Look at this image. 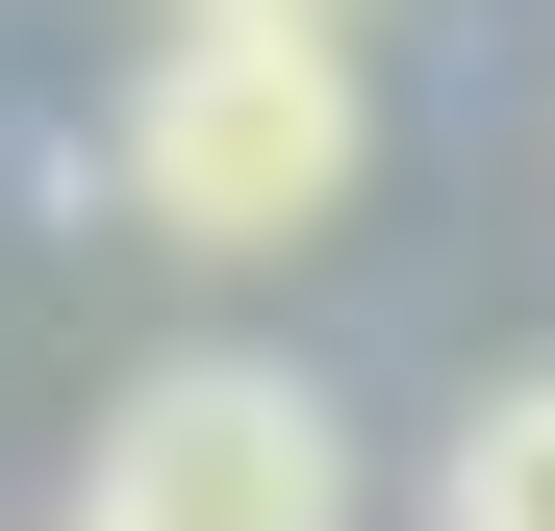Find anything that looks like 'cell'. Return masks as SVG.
<instances>
[{"mask_svg": "<svg viewBox=\"0 0 555 531\" xmlns=\"http://www.w3.org/2000/svg\"><path fill=\"white\" fill-rule=\"evenodd\" d=\"M353 152H379L353 26H177V51L127 76V127H102V177H127L152 253H304V228L353 203Z\"/></svg>", "mask_w": 555, "mask_h": 531, "instance_id": "1", "label": "cell"}, {"mask_svg": "<svg viewBox=\"0 0 555 531\" xmlns=\"http://www.w3.org/2000/svg\"><path fill=\"white\" fill-rule=\"evenodd\" d=\"M76 531H353V430L278 354H152L102 405V506Z\"/></svg>", "mask_w": 555, "mask_h": 531, "instance_id": "2", "label": "cell"}, {"mask_svg": "<svg viewBox=\"0 0 555 531\" xmlns=\"http://www.w3.org/2000/svg\"><path fill=\"white\" fill-rule=\"evenodd\" d=\"M454 531H555V380H505L454 430Z\"/></svg>", "mask_w": 555, "mask_h": 531, "instance_id": "3", "label": "cell"}]
</instances>
